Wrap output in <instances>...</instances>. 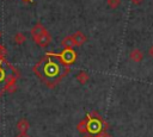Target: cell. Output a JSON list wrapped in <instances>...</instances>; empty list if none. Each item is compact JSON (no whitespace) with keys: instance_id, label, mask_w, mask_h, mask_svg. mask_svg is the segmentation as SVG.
<instances>
[{"instance_id":"cell-1","label":"cell","mask_w":153,"mask_h":137,"mask_svg":"<svg viewBox=\"0 0 153 137\" xmlns=\"http://www.w3.org/2000/svg\"><path fill=\"white\" fill-rule=\"evenodd\" d=\"M35 71L37 76L43 79L47 83H55L63 76V74L69 71V68L57 57L56 54L49 52L36 64Z\"/></svg>"},{"instance_id":"cell-2","label":"cell","mask_w":153,"mask_h":137,"mask_svg":"<svg viewBox=\"0 0 153 137\" xmlns=\"http://www.w3.org/2000/svg\"><path fill=\"white\" fill-rule=\"evenodd\" d=\"M106 126L102 119V117L97 113V112H92L87 114V127H88V132L91 135H96L98 132L102 131V127Z\"/></svg>"},{"instance_id":"cell-3","label":"cell","mask_w":153,"mask_h":137,"mask_svg":"<svg viewBox=\"0 0 153 137\" xmlns=\"http://www.w3.org/2000/svg\"><path fill=\"white\" fill-rule=\"evenodd\" d=\"M56 55H57V54H56ZM57 57H59L65 64H71V63H73V62L75 61L76 54H75V51H74L73 49L66 48V49H63V51H62L61 54L57 55Z\"/></svg>"},{"instance_id":"cell-4","label":"cell","mask_w":153,"mask_h":137,"mask_svg":"<svg viewBox=\"0 0 153 137\" xmlns=\"http://www.w3.org/2000/svg\"><path fill=\"white\" fill-rule=\"evenodd\" d=\"M33 41H35V43H36L38 46L45 48V46H48V45L50 44V42H51V36H50V33L45 30L43 33H41V35L37 36L36 38H33Z\"/></svg>"},{"instance_id":"cell-5","label":"cell","mask_w":153,"mask_h":137,"mask_svg":"<svg viewBox=\"0 0 153 137\" xmlns=\"http://www.w3.org/2000/svg\"><path fill=\"white\" fill-rule=\"evenodd\" d=\"M72 38H73V42H74V45L75 46H81L86 43L87 41V37L81 32V31H76L72 35Z\"/></svg>"},{"instance_id":"cell-6","label":"cell","mask_w":153,"mask_h":137,"mask_svg":"<svg viewBox=\"0 0 153 137\" xmlns=\"http://www.w3.org/2000/svg\"><path fill=\"white\" fill-rule=\"evenodd\" d=\"M16 129H17L18 132H27L29 129H30V123H29V120L25 119V118L19 119V120L17 122V124H16Z\"/></svg>"},{"instance_id":"cell-7","label":"cell","mask_w":153,"mask_h":137,"mask_svg":"<svg viewBox=\"0 0 153 137\" xmlns=\"http://www.w3.org/2000/svg\"><path fill=\"white\" fill-rule=\"evenodd\" d=\"M129 58L135 62V63H139L143 60V52L140 50V49H133L130 52H129Z\"/></svg>"},{"instance_id":"cell-8","label":"cell","mask_w":153,"mask_h":137,"mask_svg":"<svg viewBox=\"0 0 153 137\" xmlns=\"http://www.w3.org/2000/svg\"><path fill=\"white\" fill-rule=\"evenodd\" d=\"M45 31V27L42 25V24H36L32 29H31V36H32V38H36L37 36H39L41 33H43Z\"/></svg>"},{"instance_id":"cell-9","label":"cell","mask_w":153,"mask_h":137,"mask_svg":"<svg viewBox=\"0 0 153 137\" xmlns=\"http://www.w3.org/2000/svg\"><path fill=\"white\" fill-rule=\"evenodd\" d=\"M75 79H76V81H78L80 85H85V83H86V82L90 80V75H88L86 71L81 70V71H79V73L76 74Z\"/></svg>"},{"instance_id":"cell-10","label":"cell","mask_w":153,"mask_h":137,"mask_svg":"<svg viewBox=\"0 0 153 137\" xmlns=\"http://www.w3.org/2000/svg\"><path fill=\"white\" fill-rule=\"evenodd\" d=\"M76 130H78L79 133H81V135H86V133L88 132L87 119H82V120H80V122L78 123V125H76Z\"/></svg>"},{"instance_id":"cell-11","label":"cell","mask_w":153,"mask_h":137,"mask_svg":"<svg viewBox=\"0 0 153 137\" xmlns=\"http://www.w3.org/2000/svg\"><path fill=\"white\" fill-rule=\"evenodd\" d=\"M61 45H62L65 49H66V48H68V49H73L75 45H74V42H73V38H72V35H71V36H66V37L62 39Z\"/></svg>"},{"instance_id":"cell-12","label":"cell","mask_w":153,"mask_h":137,"mask_svg":"<svg viewBox=\"0 0 153 137\" xmlns=\"http://www.w3.org/2000/svg\"><path fill=\"white\" fill-rule=\"evenodd\" d=\"M25 39H26V37L22 32H18V33L14 35V42H16V44H19L20 45V44H23L25 42Z\"/></svg>"},{"instance_id":"cell-13","label":"cell","mask_w":153,"mask_h":137,"mask_svg":"<svg viewBox=\"0 0 153 137\" xmlns=\"http://www.w3.org/2000/svg\"><path fill=\"white\" fill-rule=\"evenodd\" d=\"M106 4H108V6L110 8L115 10L121 5V0H106Z\"/></svg>"},{"instance_id":"cell-14","label":"cell","mask_w":153,"mask_h":137,"mask_svg":"<svg viewBox=\"0 0 153 137\" xmlns=\"http://www.w3.org/2000/svg\"><path fill=\"white\" fill-rule=\"evenodd\" d=\"M92 137H112V136L106 131H102V132H98L96 135H92Z\"/></svg>"},{"instance_id":"cell-15","label":"cell","mask_w":153,"mask_h":137,"mask_svg":"<svg viewBox=\"0 0 153 137\" xmlns=\"http://www.w3.org/2000/svg\"><path fill=\"white\" fill-rule=\"evenodd\" d=\"M16 137H30V136L27 135V132H18V135Z\"/></svg>"},{"instance_id":"cell-16","label":"cell","mask_w":153,"mask_h":137,"mask_svg":"<svg viewBox=\"0 0 153 137\" xmlns=\"http://www.w3.org/2000/svg\"><path fill=\"white\" fill-rule=\"evenodd\" d=\"M4 52H5V50H4V48H2V45L0 44V60L4 57Z\"/></svg>"},{"instance_id":"cell-17","label":"cell","mask_w":153,"mask_h":137,"mask_svg":"<svg viewBox=\"0 0 153 137\" xmlns=\"http://www.w3.org/2000/svg\"><path fill=\"white\" fill-rule=\"evenodd\" d=\"M130 1H131L134 5H139V4H141L143 0H130Z\"/></svg>"},{"instance_id":"cell-18","label":"cell","mask_w":153,"mask_h":137,"mask_svg":"<svg viewBox=\"0 0 153 137\" xmlns=\"http://www.w3.org/2000/svg\"><path fill=\"white\" fill-rule=\"evenodd\" d=\"M149 55L152 56V58H153V45L151 46V49H149Z\"/></svg>"},{"instance_id":"cell-19","label":"cell","mask_w":153,"mask_h":137,"mask_svg":"<svg viewBox=\"0 0 153 137\" xmlns=\"http://www.w3.org/2000/svg\"><path fill=\"white\" fill-rule=\"evenodd\" d=\"M84 137H92V136H88V135H85Z\"/></svg>"},{"instance_id":"cell-20","label":"cell","mask_w":153,"mask_h":137,"mask_svg":"<svg viewBox=\"0 0 153 137\" xmlns=\"http://www.w3.org/2000/svg\"><path fill=\"white\" fill-rule=\"evenodd\" d=\"M25 1H31V0H25Z\"/></svg>"}]
</instances>
